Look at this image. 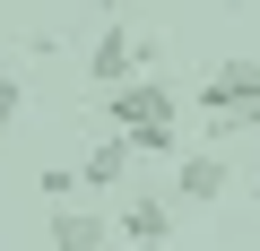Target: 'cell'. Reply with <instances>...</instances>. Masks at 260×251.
<instances>
[{
	"label": "cell",
	"mask_w": 260,
	"mask_h": 251,
	"mask_svg": "<svg viewBox=\"0 0 260 251\" xmlns=\"http://www.w3.org/2000/svg\"><path fill=\"white\" fill-rule=\"evenodd\" d=\"M104 121L113 130H165V121H182V95L165 87V78H121V87H104Z\"/></svg>",
	"instance_id": "6da1fadb"
},
{
	"label": "cell",
	"mask_w": 260,
	"mask_h": 251,
	"mask_svg": "<svg viewBox=\"0 0 260 251\" xmlns=\"http://www.w3.org/2000/svg\"><path fill=\"white\" fill-rule=\"evenodd\" d=\"M174 225H182V208H174L165 191H130V199L113 208V242H130V251H165Z\"/></svg>",
	"instance_id": "7a4b0ae2"
},
{
	"label": "cell",
	"mask_w": 260,
	"mask_h": 251,
	"mask_svg": "<svg viewBox=\"0 0 260 251\" xmlns=\"http://www.w3.org/2000/svg\"><path fill=\"white\" fill-rule=\"evenodd\" d=\"M139 61H148V44L130 35V18H104L95 44H87V87L104 95V87H121V78H139Z\"/></svg>",
	"instance_id": "3957f363"
},
{
	"label": "cell",
	"mask_w": 260,
	"mask_h": 251,
	"mask_svg": "<svg viewBox=\"0 0 260 251\" xmlns=\"http://www.w3.org/2000/svg\"><path fill=\"white\" fill-rule=\"evenodd\" d=\"M225 199V156L217 148H182L174 156V208H217Z\"/></svg>",
	"instance_id": "277c9868"
},
{
	"label": "cell",
	"mask_w": 260,
	"mask_h": 251,
	"mask_svg": "<svg viewBox=\"0 0 260 251\" xmlns=\"http://www.w3.org/2000/svg\"><path fill=\"white\" fill-rule=\"evenodd\" d=\"M44 242H52V251H113V217H104V208L61 199V208H52V225H44Z\"/></svg>",
	"instance_id": "5b68a950"
},
{
	"label": "cell",
	"mask_w": 260,
	"mask_h": 251,
	"mask_svg": "<svg viewBox=\"0 0 260 251\" xmlns=\"http://www.w3.org/2000/svg\"><path fill=\"white\" fill-rule=\"evenodd\" d=\"M130 156H139V148H130V130H113V139H95V148L78 156V182H87L95 199H113V191L130 182Z\"/></svg>",
	"instance_id": "8992f818"
},
{
	"label": "cell",
	"mask_w": 260,
	"mask_h": 251,
	"mask_svg": "<svg viewBox=\"0 0 260 251\" xmlns=\"http://www.w3.org/2000/svg\"><path fill=\"white\" fill-rule=\"evenodd\" d=\"M251 95H260V61H251V52L200 78V113H225V104H251Z\"/></svg>",
	"instance_id": "52a82bcc"
},
{
	"label": "cell",
	"mask_w": 260,
	"mask_h": 251,
	"mask_svg": "<svg viewBox=\"0 0 260 251\" xmlns=\"http://www.w3.org/2000/svg\"><path fill=\"white\" fill-rule=\"evenodd\" d=\"M200 130L208 139H260V95L251 104H225V113H200Z\"/></svg>",
	"instance_id": "ba28073f"
},
{
	"label": "cell",
	"mask_w": 260,
	"mask_h": 251,
	"mask_svg": "<svg viewBox=\"0 0 260 251\" xmlns=\"http://www.w3.org/2000/svg\"><path fill=\"white\" fill-rule=\"evenodd\" d=\"M35 191H44L52 208H61V199H87V182H78V165H70V156H52V165L35 173Z\"/></svg>",
	"instance_id": "9c48e42d"
},
{
	"label": "cell",
	"mask_w": 260,
	"mask_h": 251,
	"mask_svg": "<svg viewBox=\"0 0 260 251\" xmlns=\"http://www.w3.org/2000/svg\"><path fill=\"white\" fill-rule=\"evenodd\" d=\"M18 113H26V78H18V69H0V148H9Z\"/></svg>",
	"instance_id": "30bf717a"
},
{
	"label": "cell",
	"mask_w": 260,
	"mask_h": 251,
	"mask_svg": "<svg viewBox=\"0 0 260 251\" xmlns=\"http://www.w3.org/2000/svg\"><path fill=\"white\" fill-rule=\"evenodd\" d=\"M130 148H139V156H182V121H165V130H130Z\"/></svg>",
	"instance_id": "8fae6325"
},
{
	"label": "cell",
	"mask_w": 260,
	"mask_h": 251,
	"mask_svg": "<svg viewBox=\"0 0 260 251\" xmlns=\"http://www.w3.org/2000/svg\"><path fill=\"white\" fill-rule=\"evenodd\" d=\"M95 18H139V0H95Z\"/></svg>",
	"instance_id": "7c38bea8"
},
{
	"label": "cell",
	"mask_w": 260,
	"mask_h": 251,
	"mask_svg": "<svg viewBox=\"0 0 260 251\" xmlns=\"http://www.w3.org/2000/svg\"><path fill=\"white\" fill-rule=\"evenodd\" d=\"M251 199H260V182H251Z\"/></svg>",
	"instance_id": "4fadbf2b"
}]
</instances>
